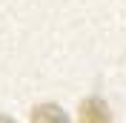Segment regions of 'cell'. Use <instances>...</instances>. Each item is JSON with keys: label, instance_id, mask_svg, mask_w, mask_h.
Returning <instances> with one entry per match:
<instances>
[{"label": "cell", "instance_id": "obj_2", "mask_svg": "<svg viewBox=\"0 0 126 123\" xmlns=\"http://www.w3.org/2000/svg\"><path fill=\"white\" fill-rule=\"evenodd\" d=\"M32 120H34V123H49V120L66 123V115H63L57 106H37L34 112H32Z\"/></svg>", "mask_w": 126, "mask_h": 123}, {"label": "cell", "instance_id": "obj_1", "mask_svg": "<svg viewBox=\"0 0 126 123\" xmlns=\"http://www.w3.org/2000/svg\"><path fill=\"white\" fill-rule=\"evenodd\" d=\"M80 117L86 123H106L112 115H109V106H106L103 100L89 97V100H83V106H80Z\"/></svg>", "mask_w": 126, "mask_h": 123}]
</instances>
